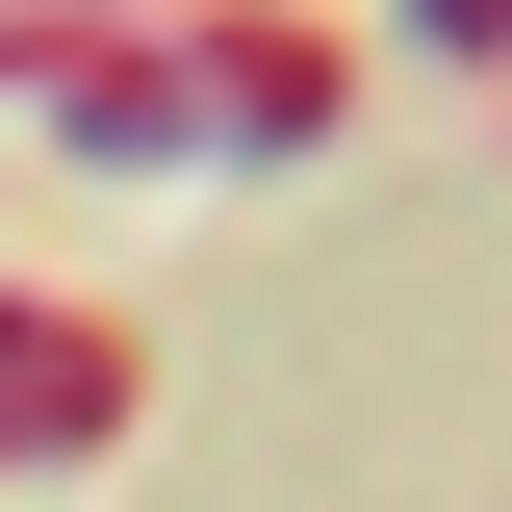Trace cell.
<instances>
[{"mask_svg": "<svg viewBox=\"0 0 512 512\" xmlns=\"http://www.w3.org/2000/svg\"><path fill=\"white\" fill-rule=\"evenodd\" d=\"M0 103L52 128V154H103V180H231V154H333L359 26H308V0H103Z\"/></svg>", "mask_w": 512, "mask_h": 512, "instance_id": "6da1fadb", "label": "cell"}, {"mask_svg": "<svg viewBox=\"0 0 512 512\" xmlns=\"http://www.w3.org/2000/svg\"><path fill=\"white\" fill-rule=\"evenodd\" d=\"M103 436H128V333L0 282V461H103Z\"/></svg>", "mask_w": 512, "mask_h": 512, "instance_id": "7a4b0ae2", "label": "cell"}, {"mask_svg": "<svg viewBox=\"0 0 512 512\" xmlns=\"http://www.w3.org/2000/svg\"><path fill=\"white\" fill-rule=\"evenodd\" d=\"M410 26H436V52L487 77V103H512V0H410Z\"/></svg>", "mask_w": 512, "mask_h": 512, "instance_id": "3957f363", "label": "cell"}, {"mask_svg": "<svg viewBox=\"0 0 512 512\" xmlns=\"http://www.w3.org/2000/svg\"><path fill=\"white\" fill-rule=\"evenodd\" d=\"M52 26H103V0H0V77H26V52H52Z\"/></svg>", "mask_w": 512, "mask_h": 512, "instance_id": "277c9868", "label": "cell"}]
</instances>
